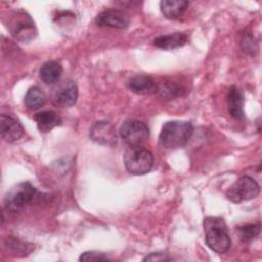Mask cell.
<instances>
[{"label": "cell", "instance_id": "6da1fadb", "mask_svg": "<svg viewBox=\"0 0 262 262\" xmlns=\"http://www.w3.org/2000/svg\"><path fill=\"white\" fill-rule=\"evenodd\" d=\"M193 133L191 123L185 121H170L163 125L159 142L168 149L180 148L186 145Z\"/></svg>", "mask_w": 262, "mask_h": 262}, {"label": "cell", "instance_id": "7a4b0ae2", "mask_svg": "<svg viewBox=\"0 0 262 262\" xmlns=\"http://www.w3.org/2000/svg\"><path fill=\"white\" fill-rule=\"evenodd\" d=\"M206 244L218 254H223L230 247V236L223 219L219 217H207L204 220Z\"/></svg>", "mask_w": 262, "mask_h": 262}, {"label": "cell", "instance_id": "3957f363", "mask_svg": "<svg viewBox=\"0 0 262 262\" xmlns=\"http://www.w3.org/2000/svg\"><path fill=\"white\" fill-rule=\"evenodd\" d=\"M124 164L131 174L143 175L151 170L154 157L142 146H129L124 154Z\"/></svg>", "mask_w": 262, "mask_h": 262}, {"label": "cell", "instance_id": "277c9868", "mask_svg": "<svg viewBox=\"0 0 262 262\" xmlns=\"http://www.w3.org/2000/svg\"><path fill=\"white\" fill-rule=\"evenodd\" d=\"M38 198L37 189L30 182H21L12 187L5 196V208L12 212H18L25 206L32 204Z\"/></svg>", "mask_w": 262, "mask_h": 262}, {"label": "cell", "instance_id": "5b68a950", "mask_svg": "<svg viewBox=\"0 0 262 262\" xmlns=\"http://www.w3.org/2000/svg\"><path fill=\"white\" fill-rule=\"evenodd\" d=\"M260 193V185L251 176L239 177L226 191V196L233 203H242L255 199Z\"/></svg>", "mask_w": 262, "mask_h": 262}, {"label": "cell", "instance_id": "8992f818", "mask_svg": "<svg viewBox=\"0 0 262 262\" xmlns=\"http://www.w3.org/2000/svg\"><path fill=\"white\" fill-rule=\"evenodd\" d=\"M7 28L16 40L23 42L32 40L36 36V29L33 19L23 10H17L12 13Z\"/></svg>", "mask_w": 262, "mask_h": 262}, {"label": "cell", "instance_id": "52a82bcc", "mask_svg": "<svg viewBox=\"0 0 262 262\" xmlns=\"http://www.w3.org/2000/svg\"><path fill=\"white\" fill-rule=\"evenodd\" d=\"M121 138L129 146H142L149 136L148 127L138 120H127L120 128Z\"/></svg>", "mask_w": 262, "mask_h": 262}, {"label": "cell", "instance_id": "ba28073f", "mask_svg": "<svg viewBox=\"0 0 262 262\" xmlns=\"http://www.w3.org/2000/svg\"><path fill=\"white\" fill-rule=\"evenodd\" d=\"M0 120V132L4 141L12 143L24 136V127L16 118L11 115L2 114Z\"/></svg>", "mask_w": 262, "mask_h": 262}, {"label": "cell", "instance_id": "9c48e42d", "mask_svg": "<svg viewBox=\"0 0 262 262\" xmlns=\"http://www.w3.org/2000/svg\"><path fill=\"white\" fill-rule=\"evenodd\" d=\"M95 21L100 27L124 29L128 27L130 19H129V16L121 10L107 9V10L101 11L96 16Z\"/></svg>", "mask_w": 262, "mask_h": 262}, {"label": "cell", "instance_id": "30bf717a", "mask_svg": "<svg viewBox=\"0 0 262 262\" xmlns=\"http://www.w3.org/2000/svg\"><path fill=\"white\" fill-rule=\"evenodd\" d=\"M89 136L94 142L104 145H111L117 139L115 128L108 122H96L91 127Z\"/></svg>", "mask_w": 262, "mask_h": 262}, {"label": "cell", "instance_id": "8fae6325", "mask_svg": "<svg viewBox=\"0 0 262 262\" xmlns=\"http://www.w3.org/2000/svg\"><path fill=\"white\" fill-rule=\"evenodd\" d=\"M78 98V87L74 81H66L59 85L54 94L55 102L61 107L73 106Z\"/></svg>", "mask_w": 262, "mask_h": 262}, {"label": "cell", "instance_id": "7c38bea8", "mask_svg": "<svg viewBox=\"0 0 262 262\" xmlns=\"http://www.w3.org/2000/svg\"><path fill=\"white\" fill-rule=\"evenodd\" d=\"M227 108L230 116L236 120H243L245 118L244 113V96L242 91L231 86L227 93Z\"/></svg>", "mask_w": 262, "mask_h": 262}, {"label": "cell", "instance_id": "4fadbf2b", "mask_svg": "<svg viewBox=\"0 0 262 262\" xmlns=\"http://www.w3.org/2000/svg\"><path fill=\"white\" fill-rule=\"evenodd\" d=\"M128 88L139 95L154 93L157 90L155 81L145 75H136L128 81Z\"/></svg>", "mask_w": 262, "mask_h": 262}, {"label": "cell", "instance_id": "5bb4252c", "mask_svg": "<svg viewBox=\"0 0 262 262\" xmlns=\"http://www.w3.org/2000/svg\"><path fill=\"white\" fill-rule=\"evenodd\" d=\"M187 40H188V38H187L186 34L176 32L173 34L162 35V36L155 38L154 45L159 48H162V49L171 50V49H175V48L183 46L187 42Z\"/></svg>", "mask_w": 262, "mask_h": 262}, {"label": "cell", "instance_id": "9a60e30c", "mask_svg": "<svg viewBox=\"0 0 262 262\" xmlns=\"http://www.w3.org/2000/svg\"><path fill=\"white\" fill-rule=\"evenodd\" d=\"M188 6L186 0H163L160 3L162 13L169 19L179 18Z\"/></svg>", "mask_w": 262, "mask_h": 262}, {"label": "cell", "instance_id": "2e32d148", "mask_svg": "<svg viewBox=\"0 0 262 262\" xmlns=\"http://www.w3.org/2000/svg\"><path fill=\"white\" fill-rule=\"evenodd\" d=\"M61 74V66L54 60H48L44 62L40 69V78L45 84L48 85L56 84L59 81Z\"/></svg>", "mask_w": 262, "mask_h": 262}, {"label": "cell", "instance_id": "e0dca14e", "mask_svg": "<svg viewBox=\"0 0 262 262\" xmlns=\"http://www.w3.org/2000/svg\"><path fill=\"white\" fill-rule=\"evenodd\" d=\"M40 131L48 132L61 124L60 117L53 111H42L34 116Z\"/></svg>", "mask_w": 262, "mask_h": 262}, {"label": "cell", "instance_id": "ac0fdd59", "mask_svg": "<svg viewBox=\"0 0 262 262\" xmlns=\"http://www.w3.org/2000/svg\"><path fill=\"white\" fill-rule=\"evenodd\" d=\"M24 102L30 110H39L46 103V95L39 87L34 86L27 91Z\"/></svg>", "mask_w": 262, "mask_h": 262}, {"label": "cell", "instance_id": "d6986e66", "mask_svg": "<svg viewBox=\"0 0 262 262\" xmlns=\"http://www.w3.org/2000/svg\"><path fill=\"white\" fill-rule=\"evenodd\" d=\"M260 231H261L260 223H249L241 226L237 229L239 238L244 243H248L257 238L260 234Z\"/></svg>", "mask_w": 262, "mask_h": 262}, {"label": "cell", "instance_id": "ffe728a7", "mask_svg": "<svg viewBox=\"0 0 262 262\" xmlns=\"http://www.w3.org/2000/svg\"><path fill=\"white\" fill-rule=\"evenodd\" d=\"M5 245L7 248L12 250L13 252L23 254V255H27L31 253L32 250H34V247H32L33 246L32 244L23 242L14 236H7V238L5 239Z\"/></svg>", "mask_w": 262, "mask_h": 262}, {"label": "cell", "instance_id": "44dd1931", "mask_svg": "<svg viewBox=\"0 0 262 262\" xmlns=\"http://www.w3.org/2000/svg\"><path fill=\"white\" fill-rule=\"evenodd\" d=\"M241 43H242V47H243V50L247 53H250V54H254L255 51L257 50V44L253 38V36L249 33H246L243 35L242 37V40H241Z\"/></svg>", "mask_w": 262, "mask_h": 262}, {"label": "cell", "instance_id": "7402d4cb", "mask_svg": "<svg viewBox=\"0 0 262 262\" xmlns=\"http://www.w3.org/2000/svg\"><path fill=\"white\" fill-rule=\"evenodd\" d=\"M80 261H84V262H92V261H104L107 260L106 256L103 253L100 252H95V251H90V252H85L83 253L80 258Z\"/></svg>", "mask_w": 262, "mask_h": 262}, {"label": "cell", "instance_id": "603a6c76", "mask_svg": "<svg viewBox=\"0 0 262 262\" xmlns=\"http://www.w3.org/2000/svg\"><path fill=\"white\" fill-rule=\"evenodd\" d=\"M169 260H171V258L167 254H163V253H151L143 259V261H156V262L169 261Z\"/></svg>", "mask_w": 262, "mask_h": 262}]
</instances>
